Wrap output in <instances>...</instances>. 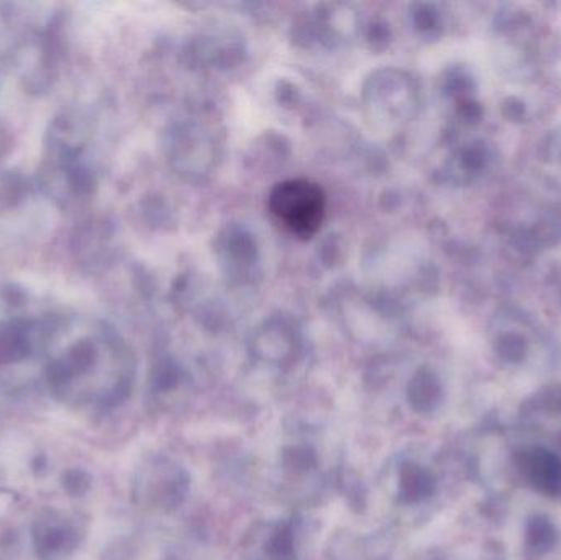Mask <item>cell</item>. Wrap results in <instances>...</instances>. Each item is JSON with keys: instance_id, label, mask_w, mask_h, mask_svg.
Wrapping results in <instances>:
<instances>
[{"instance_id": "1", "label": "cell", "mask_w": 561, "mask_h": 560, "mask_svg": "<svg viewBox=\"0 0 561 560\" xmlns=\"http://www.w3.org/2000/svg\"><path fill=\"white\" fill-rule=\"evenodd\" d=\"M268 207L276 222L290 236L309 240L319 232L327 213L322 187L304 178L284 180L273 187Z\"/></svg>"}]
</instances>
